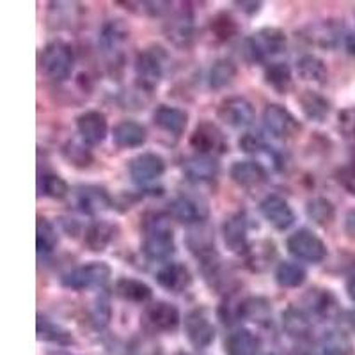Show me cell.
<instances>
[{
    "instance_id": "6da1fadb",
    "label": "cell",
    "mask_w": 355,
    "mask_h": 355,
    "mask_svg": "<svg viewBox=\"0 0 355 355\" xmlns=\"http://www.w3.org/2000/svg\"><path fill=\"white\" fill-rule=\"evenodd\" d=\"M174 234L169 220L164 215H151L144 220V242L142 250L153 261L167 259L174 254Z\"/></svg>"
},
{
    "instance_id": "7a4b0ae2",
    "label": "cell",
    "mask_w": 355,
    "mask_h": 355,
    "mask_svg": "<svg viewBox=\"0 0 355 355\" xmlns=\"http://www.w3.org/2000/svg\"><path fill=\"white\" fill-rule=\"evenodd\" d=\"M286 50V34L281 28L265 27L245 40V55L249 61L261 62Z\"/></svg>"
},
{
    "instance_id": "3957f363",
    "label": "cell",
    "mask_w": 355,
    "mask_h": 355,
    "mask_svg": "<svg viewBox=\"0 0 355 355\" xmlns=\"http://www.w3.org/2000/svg\"><path fill=\"white\" fill-rule=\"evenodd\" d=\"M73 49L64 41H52L41 52V69L49 78L62 82L73 71Z\"/></svg>"
},
{
    "instance_id": "277c9868",
    "label": "cell",
    "mask_w": 355,
    "mask_h": 355,
    "mask_svg": "<svg viewBox=\"0 0 355 355\" xmlns=\"http://www.w3.org/2000/svg\"><path fill=\"white\" fill-rule=\"evenodd\" d=\"M110 275H112V270L107 263L93 261L68 272L62 277V286L77 291L89 290V288H101L109 283Z\"/></svg>"
},
{
    "instance_id": "5b68a950",
    "label": "cell",
    "mask_w": 355,
    "mask_h": 355,
    "mask_svg": "<svg viewBox=\"0 0 355 355\" xmlns=\"http://www.w3.org/2000/svg\"><path fill=\"white\" fill-rule=\"evenodd\" d=\"M286 247L295 258L307 263H322L327 258V245L309 230L295 231L288 239Z\"/></svg>"
},
{
    "instance_id": "8992f818",
    "label": "cell",
    "mask_w": 355,
    "mask_h": 355,
    "mask_svg": "<svg viewBox=\"0 0 355 355\" xmlns=\"http://www.w3.org/2000/svg\"><path fill=\"white\" fill-rule=\"evenodd\" d=\"M135 77L139 87L153 91L164 77V53L160 49L142 50L135 59Z\"/></svg>"
},
{
    "instance_id": "52a82bcc",
    "label": "cell",
    "mask_w": 355,
    "mask_h": 355,
    "mask_svg": "<svg viewBox=\"0 0 355 355\" xmlns=\"http://www.w3.org/2000/svg\"><path fill=\"white\" fill-rule=\"evenodd\" d=\"M190 146L198 151V155H205V157L222 155L227 150L224 133L211 121H202L196 126L194 133L190 137Z\"/></svg>"
},
{
    "instance_id": "ba28073f",
    "label": "cell",
    "mask_w": 355,
    "mask_h": 355,
    "mask_svg": "<svg viewBox=\"0 0 355 355\" xmlns=\"http://www.w3.org/2000/svg\"><path fill=\"white\" fill-rule=\"evenodd\" d=\"M263 123L272 135L281 139H291L300 132V123L297 121V117L277 103L266 105L265 112H263Z\"/></svg>"
},
{
    "instance_id": "9c48e42d",
    "label": "cell",
    "mask_w": 355,
    "mask_h": 355,
    "mask_svg": "<svg viewBox=\"0 0 355 355\" xmlns=\"http://www.w3.org/2000/svg\"><path fill=\"white\" fill-rule=\"evenodd\" d=\"M185 334L190 345L198 350L208 348L215 339V327L202 309L190 311L185 318Z\"/></svg>"
},
{
    "instance_id": "30bf717a",
    "label": "cell",
    "mask_w": 355,
    "mask_h": 355,
    "mask_svg": "<svg viewBox=\"0 0 355 355\" xmlns=\"http://www.w3.org/2000/svg\"><path fill=\"white\" fill-rule=\"evenodd\" d=\"M218 119L231 128H245L254 121V107L242 96H231L218 107Z\"/></svg>"
},
{
    "instance_id": "8fae6325",
    "label": "cell",
    "mask_w": 355,
    "mask_h": 355,
    "mask_svg": "<svg viewBox=\"0 0 355 355\" xmlns=\"http://www.w3.org/2000/svg\"><path fill=\"white\" fill-rule=\"evenodd\" d=\"M259 211L265 217V220L277 231H286L295 224L293 208L281 196H266L259 205Z\"/></svg>"
},
{
    "instance_id": "7c38bea8",
    "label": "cell",
    "mask_w": 355,
    "mask_h": 355,
    "mask_svg": "<svg viewBox=\"0 0 355 355\" xmlns=\"http://www.w3.org/2000/svg\"><path fill=\"white\" fill-rule=\"evenodd\" d=\"M169 211L183 224H201L208 218V205L194 196H178L169 202Z\"/></svg>"
},
{
    "instance_id": "4fadbf2b",
    "label": "cell",
    "mask_w": 355,
    "mask_h": 355,
    "mask_svg": "<svg viewBox=\"0 0 355 355\" xmlns=\"http://www.w3.org/2000/svg\"><path fill=\"white\" fill-rule=\"evenodd\" d=\"M130 176L137 185H148L166 173V162L160 155L142 153L130 162Z\"/></svg>"
},
{
    "instance_id": "5bb4252c",
    "label": "cell",
    "mask_w": 355,
    "mask_h": 355,
    "mask_svg": "<svg viewBox=\"0 0 355 355\" xmlns=\"http://www.w3.org/2000/svg\"><path fill=\"white\" fill-rule=\"evenodd\" d=\"M144 323L151 331L171 332L180 325V311L173 304L158 300L146 307Z\"/></svg>"
},
{
    "instance_id": "9a60e30c",
    "label": "cell",
    "mask_w": 355,
    "mask_h": 355,
    "mask_svg": "<svg viewBox=\"0 0 355 355\" xmlns=\"http://www.w3.org/2000/svg\"><path fill=\"white\" fill-rule=\"evenodd\" d=\"M249 227H247V217L239 211L226 218L222 226L224 243L234 254H247L249 252V239H247Z\"/></svg>"
},
{
    "instance_id": "2e32d148",
    "label": "cell",
    "mask_w": 355,
    "mask_h": 355,
    "mask_svg": "<svg viewBox=\"0 0 355 355\" xmlns=\"http://www.w3.org/2000/svg\"><path fill=\"white\" fill-rule=\"evenodd\" d=\"M77 128L85 144L98 146L105 141L109 133V123H107L105 114L100 110H87L77 117Z\"/></svg>"
},
{
    "instance_id": "e0dca14e",
    "label": "cell",
    "mask_w": 355,
    "mask_h": 355,
    "mask_svg": "<svg viewBox=\"0 0 355 355\" xmlns=\"http://www.w3.org/2000/svg\"><path fill=\"white\" fill-rule=\"evenodd\" d=\"M157 283L164 290L182 293L192 283V275H190L189 268L182 263H167L157 272Z\"/></svg>"
},
{
    "instance_id": "ac0fdd59",
    "label": "cell",
    "mask_w": 355,
    "mask_h": 355,
    "mask_svg": "<svg viewBox=\"0 0 355 355\" xmlns=\"http://www.w3.org/2000/svg\"><path fill=\"white\" fill-rule=\"evenodd\" d=\"M153 121L164 132L180 137L189 125V114L185 110L171 105H160L153 114Z\"/></svg>"
},
{
    "instance_id": "d6986e66",
    "label": "cell",
    "mask_w": 355,
    "mask_h": 355,
    "mask_svg": "<svg viewBox=\"0 0 355 355\" xmlns=\"http://www.w3.org/2000/svg\"><path fill=\"white\" fill-rule=\"evenodd\" d=\"M183 174L187 176V180L194 183L211 182L218 174V164L214 157L196 155L183 162Z\"/></svg>"
},
{
    "instance_id": "ffe728a7",
    "label": "cell",
    "mask_w": 355,
    "mask_h": 355,
    "mask_svg": "<svg viewBox=\"0 0 355 355\" xmlns=\"http://www.w3.org/2000/svg\"><path fill=\"white\" fill-rule=\"evenodd\" d=\"M114 144L121 150H132V148H141L148 139V133L142 125L137 121H121L114 126L112 132Z\"/></svg>"
},
{
    "instance_id": "44dd1931",
    "label": "cell",
    "mask_w": 355,
    "mask_h": 355,
    "mask_svg": "<svg viewBox=\"0 0 355 355\" xmlns=\"http://www.w3.org/2000/svg\"><path fill=\"white\" fill-rule=\"evenodd\" d=\"M354 354V343L350 336L345 331L332 329L327 331L318 339L316 345V355H352Z\"/></svg>"
},
{
    "instance_id": "7402d4cb",
    "label": "cell",
    "mask_w": 355,
    "mask_h": 355,
    "mask_svg": "<svg viewBox=\"0 0 355 355\" xmlns=\"http://www.w3.org/2000/svg\"><path fill=\"white\" fill-rule=\"evenodd\" d=\"M233 182L240 187H258L266 182V171L258 162H234L230 171Z\"/></svg>"
},
{
    "instance_id": "603a6c76",
    "label": "cell",
    "mask_w": 355,
    "mask_h": 355,
    "mask_svg": "<svg viewBox=\"0 0 355 355\" xmlns=\"http://www.w3.org/2000/svg\"><path fill=\"white\" fill-rule=\"evenodd\" d=\"M77 202L78 206H80V210L89 215H94V214H100V211L109 210L110 205H112L110 196L107 194L105 189H100V187H94V185H87L78 189Z\"/></svg>"
},
{
    "instance_id": "cb8c5ba5",
    "label": "cell",
    "mask_w": 355,
    "mask_h": 355,
    "mask_svg": "<svg viewBox=\"0 0 355 355\" xmlns=\"http://www.w3.org/2000/svg\"><path fill=\"white\" fill-rule=\"evenodd\" d=\"M300 109H302L304 116L309 119V121L315 123H323L327 119V116L331 114V101L325 96H322L316 91H304L299 98Z\"/></svg>"
},
{
    "instance_id": "d4e9b609",
    "label": "cell",
    "mask_w": 355,
    "mask_h": 355,
    "mask_svg": "<svg viewBox=\"0 0 355 355\" xmlns=\"http://www.w3.org/2000/svg\"><path fill=\"white\" fill-rule=\"evenodd\" d=\"M259 338L250 332L249 329H239L231 332L226 339L227 355H258L259 352Z\"/></svg>"
},
{
    "instance_id": "484cf974",
    "label": "cell",
    "mask_w": 355,
    "mask_h": 355,
    "mask_svg": "<svg viewBox=\"0 0 355 355\" xmlns=\"http://www.w3.org/2000/svg\"><path fill=\"white\" fill-rule=\"evenodd\" d=\"M116 293L121 297L126 302L133 304H146L150 302L153 297V290L146 283L139 281V279L132 277H121L116 283Z\"/></svg>"
},
{
    "instance_id": "4316f807",
    "label": "cell",
    "mask_w": 355,
    "mask_h": 355,
    "mask_svg": "<svg viewBox=\"0 0 355 355\" xmlns=\"http://www.w3.org/2000/svg\"><path fill=\"white\" fill-rule=\"evenodd\" d=\"M114 226L105 220H96L85 230L84 243L91 252H103L114 239Z\"/></svg>"
},
{
    "instance_id": "83f0119b",
    "label": "cell",
    "mask_w": 355,
    "mask_h": 355,
    "mask_svg": "<svg viewBox=\"0 0 355 355\" xmlns=\"http://www.w3.org/2000/svg\"><path fill=\"white\" fill-rule=\"evenodd\" d=\"M283 327L291 338L306 339L309 336L313 323H311V316L306 311L291 306L283 313Z\"/></svg>"
},
{
    "instance_id": "f1b7e54d",
    "label": "cell",
    "mask_w": 355,
    "mask_h": 355,
    "mask_svg": "<svg viewBox=\"0 0 355 355\" xmlns=\"http://www.w3.org/2000/svg\"><path fill=\"white\" fill-rule=\"evenodd\" d=\"M304 302H306V313L309 316L315 315L318 318H325L336 311V299L327 290H309L304 297Z\"/></svg>"
},
{
    "instance_id": "f546056e",
    "label": "cell",
    "mask_w": 355,
    "mask_h": 355,
    "mask_svg": "<svg viewBox=\"0 0 355 355\" xmlns=\"http://www.w3.org/2000/svg\"><path fill=\"white\" fill-rule=\"evenodd\" d=\"M272 316L270 302L263 297H250L239 304V320H250L256 323L268 322Z\"/></svg>"
},
{
    "instance_id": "4dcf8cb0",
    "label": "cell",
    "mask_w": 355,
    "mask_h": 355,
    "mask_svg": "<svg viewBox=\"0 0 355 355\" xmlns=\"http://www.w3.org/2000/svg\"><path fill=\"white\" fill-rule=\"evenodd\" d=\"M128 27L121 20H110L103 25L100 34L101 46L105 52H117L128 40Z\"/></svg>"
},
{
    "instance_id": "1f68e13d",
    "label": "cell",
    "mask_w": 355,
    "mask_h": 355,
    "mask_svg": "<svg viewBox=\"0 0 355 355\" xmlns=\"http://www.w3.org/2000/svg\"><path fill=\"white\" fill-rule=\"evenodd\" d=\"M36 329H37V338L43 339V341L62 345V347H68V345L73 343V338L71 334H69V331H66L64 327L57 325V323H53L52 320H49L43 315H37Z\"/></svg>"
},
{
    "instance_id": "d6a6232c",
    "label": "cell",
    "mask_w": 355,
    "mask_h": 355,
    "mask_svg": "<svg viewBox=\"0 0 355 355\" xmlns=\"http://www.w3.org/2000/svg\"><path fill=\"white\" fill-rule=\"evenodd\" d=\"M297 73L299 77L306 82H316L322 84L327 78L329 71L325 62L316 55H304L297 61Z\"/></svg>"
},
{
    "instance_id": "836d02e7",
    "label": "cell",
    "mask_w": 355,
    "mask_h": 355,
    "mask_svg": "<svg viewBox=\"0 0 355 355\" xmlns=\"http://www.w3.org/2000/svg\"><path fill=\"white\" fill-rule=\"evenodd\" d=\"M306 277L307 274L306 270H304V266H300L299 263H293V261L279 263L277 270H275V281L279 283V286H283V288L302 286Z\"/></svg>"
},
{
    "instance_id": "e575fe53",
    "label": "cell",
    "mask_w": 355,
    "mask_h": 355,
    "mask_svg": "<svg viewBox=\"0 0 355 355\" xmlns=\"http://www.w3.org/2000/svg\"><path fill=\"white\" fill-rule=\"evenodd\" d=\"M265 80L277 93H288L293 82L290 66L286 62H274L265 69Z\"/></svg>"
},
{
    "instance_id": "d590c367",
    "label": "cell",
    "mask_w": 355,
    "mask_h": 355,
    "mask_svg": "<svg viewBox=\"0 0 355 355\" xmlns=\"http://www.w3.org/2000/svg\"><path fill=\"white\" fill-rule=\"evenodd\" d=\"M306 214L307 217L313 222H316L318 226H329L332 224L336 217V210L332 202L325 198H315L307 201L306 206Z\"/></svg>"
},
{
    "instance_id": "8d00e7d4",
    "label": "cell",
    "mask_w": 355,
    "mask_h": 355,
    "mask_svg": "<svg viewBox=\"0 0 355 355\" xmlns=\"http://www.w3.org/2000/svg\"><path fill=\"white\" fill-rule=\"evenodd\" d=\"M59 243V236L46 218L37 217L36 222V247L40 254H50Z\"/></svg>"
},
{
    "instance_id": "74e56055",
    "label": "cell",
    "mask_w": 355,
    "mask_h": 355,
    "mask_svg": "<svg viewBox=\"0 0 355 355\" xmlns=\"http://www.w3.org/2000/svg\"><path fill=\"white\" fill-rule=\"evenodd\" d=\"M167 34H169V40H173L174 43L183 46V44H189V41L194 36V25H192V17H187L185 12H182L180 17L174 18L173 21L167 27Z\"/></svg>"
},
{
    "instance_id": "f35d334b",
    "label": "cell",
    "mask_w": 355,
    "mask_h": 355,
    "mask_svg": "<svg viewBox=\"0 0 355 355\" xmlns=\"http://www.w3.org/2000/svg\"><path fill=\"white\" fill-rule=\"evenodd\" d=\"M236 77V66L230 59H218L210 69V85L214 89H222L230 85Z\"/></svg>"
},
{
    "instance_id": "ab89813d",
    "label": "cell",
    "mask_w": 355,
    "mask_h": 355,
    "mask_svg": "<svg viewBox=\"0 0 355 355\" xmlns=\"http://www.w3.org/2000/svg\"><path fill=\"white\" fill-rule=\"evenodd\" d=\"M40 192L46 198L62 199L68 196V183L57 174H44L40 178Z\"/></svg>"
},
{
    "instance_id": "60d3db41",
    "label": "cell",
    "mask_w": 355,
    "mask_h": 355,
    "mask_svg": "<svg viewBox=\"0 0 355 355\" xmlns=\"http://www.w3.org/2000/svg\"><path fill=\"white\" fill-rule=\"evenodd\" d=\"M210 28L211 33L215 34V37L220 41L231 40V37L236 36V33H239V25H236V21H234L230 15H226V12L217 15V17L211 20Z\"/></svg>"
},
{
    "instance_id": "b9f144b4",
    "label": "cell",
    "mask_w": 355,
    "mask_h": 355,
    "mask_svg": "<svg viewBox=\"0 0 355 355\" xmlns=\"http://www.w3.org/2000/svg\"><path fill=\"white\" fill-rule=\"evenodd\" d=\"M64 157L68 158L69 164L77 167H87L93 162V155L87 146L78 141H71L64 146Z\"/></svg>"
},
{
    "instance_id": "7bdbcfd3",
    "label": "cell",
    "mask_w": 355,
    "mask_h": 355,
    "mask_svg": "<svg viewBox=\"0 0 355 355\" xmlns=\"http://www.w3.org/2000/svg\"><path fill=\"white\" fill-rule=\"evenodd\" d=\"M336 37H338V31H336L332 21H323V24L315 25V27L313 25L309 27V40L316 44L331 46Z\"/></svg>"
},
{
    "instance_id": "ee69618b",
    "label": "cell",
    "mask_w": 355,
    "mask_h": 355,
    "mask_svg": "<svg viewBox=\"0 0 355 355\" xmlns=\"http://www.w3.org/2000/svg\"><path fill=\"white\" fill-rule=\"evenodd\" d=\"M91 322L96 329H103L109 325L110 322V302L107 295H101L100 299L96 300L93 307V313H91Z\"/></svg>"
},
{
    "instance_id": "f6af8a7d",
    "label": "cell",
    "mask_w": 355,
    "mask_h": 355,
    "mask_svg": "<svg viewBox=\"0 0 355 355\" xmlns=\"http://www.w3.org/2000/svg\"><path fill=\"white\" fill-rule=\"evenodd\" d=\"M338 128L347 141L355 142V107L339 112Z\"/></svg>"
},
{
    "instance_id": "bcb514c9",
    "label": "cell",
    "mask_w": 355,
    "mask_h": 355,
    "mask_svg": "<svg viewBox=\"0 0 355 355\" xmlns=\"http://www.w3.org/2000/svg\"><path fill=\"white\" fill-rule=\"evenodd\" d=\"M240 148L245 153H261L263 150H266V144L263 141V137L259 133H245L242 139H240Z\"/></svg>"
},
{
    "instance_id": "7dc6e473",
    "label": "cell",
    "mask_w": 355,
    "mask_h": 355,
    "mask_svg": "<svg viewBox=\"0 0 355 355\" xmlns=\"http://www.w3.org/2000/svg\"><path fill=\"white\" fill-rule=\"evenodd\" d=\"M339 183H341L352 196H355V162L345 167V169H341V173H339Z\"/></svg>"
},
{
    "instance_id": "c3c4849f",
    "label": "cell",
    "mask_w": 355,
    "mask_h": 355,
    "mask_svg": "<svg viewBox=\"0 0 355 355\" xmlns=\"http://www.w3.org/2000/svg\"><path fill=\"white\" fill-rule=\"evenodd\" d=\"M345 230H347L348 236L355 240V210L348 211L347 220H345Z\"/></svg>"
},
{
    "instance_id": "681fc988",
    "label": "cell",
    "mask_w": 355,
    "mask_h": 355,
    "mask_svg": "<svg viewBox=\"0 0 355 355\" xmlns=\"http://www.w3.org/2000/svg\"><path fill=\"white\" fill-rule=\"evenodd\" d=\"M345 44H347V50L352 53V55H355V33L348 34L347 40H345Z\"/></svg>"
},
{
    "instance_id": "f907efd6",
    "label": "cell",
    "mask_w": 355,
    "mask_h": 355,
    "mask_svg": "<svg viewBox=\"0 0 355 355\" xmlns=\"http://www.w3.org/2000/svg\"><path fill=\"white\" fill-rule=\"evenodd\" d=\"M347 293H348V297H350V299L355 302V275H354V277L348 279V283H347Z\"/></svg>"
},
{
    "instance_id": "816d5d0a",
    "label": "cell",
    "mask_w": 355,
    "mask_h": 355,
    "mask_svg": "<svg viewBox=\"0 0 355 355\" xmlns=\"http://www.w3.org/2000/svg\"><path fill=\"white\" fill-rule=\"evenodd\" d=\"M176 355H187V354H183V352H180V354H176Z\"/></svg>"
}]
</instances>
